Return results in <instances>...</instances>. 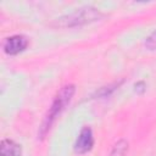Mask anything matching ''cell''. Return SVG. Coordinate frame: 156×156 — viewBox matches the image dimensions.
<instances>
[{"label": "cell", "mask_w": 156, "mask_h": 156, "mask_svg": "<svg viewBox=\"0 0 156 156\" xmlns=\"http://www.w3.org/2000/svg\"><path fill=\"white\" fill-rule=\"evenodd\" d=\"M101 16H102V13L100 12V10L88 6V7H82L79 10H76L74 12L60 18L58 23H60V26H63V27L80 26V24H85L89 22H94V21L99 20Z\"/></svg>", "instance_id": "2"}, {"label": "cell", "mask_w": 156, "mask_h": 156, "mask_svg": "<svg viewBox=\"0 0 156 156\" xmlns=\"http://www.w3.org/2000/svg\"><path fill=\"white\" fill-rule=\"evenodd\" d=\"M94 145V136H93V132L89 127H84L77 140H76V144H74V151L78 152V154H85L88 152Z\"/></svg>", "instance_id": "3"}, {"label": "cell", "mask_w": 156, "mask_h": 156, "mask_svg": "<svg viewBox=\"0 0 156 156\" xmlns=\"http://www.w3.org/2000/svg\"><path fill=\"white\" fill-rule=\"evenodd\" d=\"M128 150V143L126 140H119L112 149L110 156H126Z\"/></svg>", "instance_id": "6"}, {"label": "cell", "mask_w": 156, "mask_h": 156, "mask_svg": "<svg viewBox=\"0 0 156 156\" xmlns=\"http://www.w3.org/2000/svg\"><path fill=\"white\" fill-rule=\"evenodd\" d=\"M0 156H21V145L10 139H4L0 144Z\"/></svg>", "instance_id": "5"}, {"label": "cell", "mask_w": 156, "mask_h": 156, "mask_svg": "<svg viewBox=\"0 0 156 156\" xmlns=\"http://www.w3.org/2000/svg\"><path fill=\"white\" fill-rule=\"evenodd\" d=\"M74 85L73 84H67L65 87H62L60 89V91L56 94L45 118H44V122L40 127V132H39V135L40 138H44L45 134L49 132V129L51 128L54 121L56 119V117L63 111V108L67 106V104L71 101L73 94H74Z\"/></svg>", "instance_id": "1"}, {"label": "cell", "mask_w": 156, "mask_h": 156, "mask_svg": "<svg viewBox=\"0 0 156 156\" xmlns=\"http://www.w3.org/2000/svg\"><path fill=\"white\" fill-rule=\"evenodd\" d=\"M145 45L151 50H156V30L147 37V39L145 41Z\"/></svg>", "instance_id": "7"}, {"label": "cell", "mask_w": 156, "mask_h": 156, "mask_svg": "<svg viewBox=\"0 0 156 156\" xmlns=\"http://www.w3.org/2000/svg\"><path fill=\"white\" fill-rule=\"evenodd\" d=\"M28 45V39L24 35H12L6 39L4 44V50L9 55H16L21 51H23Z\"/></svg>", "instance_id": "4"}]
</instances>
